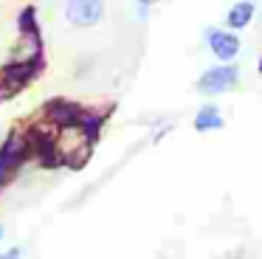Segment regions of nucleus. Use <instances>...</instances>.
I'll return each instance as SVG.
<instances>
[{
	"mask_svg": "<svg viewBox=\"0 0 262 259\" xmlns=\"http://www.w3.org/2000/svg\"><path fill=\"white\" fill-rule=\"evenodd\" d=\"M237 82H239V68L231 65V62H223V65H217V68H209V71L198 79V90L203 96H217V93L231 90Z\"/></svg>",
	"mask_w": 262,
	"mask_h": 259,
	"instance_id": "obj_1",
	"label": "nucleus"
},
{
	"mask_svg": "<svg viewBox=\"0 0 262 259\" xmlns=\"http://www.w3.org/2000/svg\"><path fill=\"white\" fill-rule=\"evenodd\" d=\"M104 14V3L102 0H68L65 6V17H68L74 26H96Z\"/></svg>",
	"mask_w": 262,
	"mask_h": 259,
	"instance_id": "obj_2",
	"label": "nucleus"
},
{
	"mask_svg": "<svg viewBox=\"0 0 262 259\" xmlns=\"http://www.w3.org/2000/svg\"><path fill=\"white\" fill-rule=\"evenodd\" d=\"M206 42H209L211 54L220 62H234L239 54V39L234 31H223V28H209L206 31Z\"/></svg>",
	"mask_w": 262,
	"mask_h": 259,
	"instance_id": "obj_3",
	"label": "nucleus"
},
{
	"mask_svg": "<svg viewBox=\"0 0 262 259\" xmlns=\"http://www.w3.org/2000/svg\"><path fill=\"white\" fill-rule=\"evenodd\" d=\"M254 11H256V6L251 3V0H239V3H234L231 9H228V14H226L228 31H239V28H245L251 20H254Z\"/></svg>",
	"mask_w": 262,
	"mask_h": 259,
	"instance_id": "obj_4",
	"label": "nucleus"
},
{
	"mask_svg": "<svg viewBox=\"0 0 262 259\" xmlns=\"http://www.w3.org/2000/svg\"><path fill=\"white\" fill-rule=\"evenodd\" d=\"M223 127V116L217 110V104H203L194 116V130L198 133H209V130H220Z\"/></svg>",
	"mask_w": 262,
	"mask_h": 259,
	"instance_id": "obj_5",
	"label": "nucleus"
},
{
	"mask_svg": "<svg viewBox=\"0 0 262 259\" xmlns=\"http://www.w3.org/2000/svg\"><path fill=\"white\" fill-rule=\"evenodd\" d=\"M20 253H23L20 248H12L9 253H0V259H20Z\"/></svg>",
	"mask_w": 262,
	"mask_h": 259,
	"instance_id": "obj_6",
	"label": "nucleus"
},
{
	"mask_svg": "<svg viewBox=\"0 0 262 259\" xmlns=\"http://www.w3.org/2000/svg\"><path fill=\"white\" fill-rule=\"evenodd\" d=\"M138 3H141V6H149V3H155V0H138Z\"/></svg>",
	"mask_w": 262,
	"mask_h": 259,
	"instance_id": "obj_7",
	"label": "nucleus"
},
{
	"mask_svg": "<svg viewBox=\"0 0 262 259\" xmlns=\"http://www.w3.org/2000/svg\"><path fill=\"white\" fill-rule=\"evenodd\" d=\"M228 259H239V256H228Z\"/></svg>",
	"mask_w": 262,
	"mask_h": 259,
	"instance_id": "obj_8",
	"label": "nucleus"
},
{
	"mask_svg": "<svg viewBox=\"0 0 262 259\" xmlns=\"http://www.w3.org/2000/svg\"><path fill=\"white\" fill-rule=\"evenodd\" d=\"M0 236H3V228H0Z\"/></svg>",
	"mask_w": 262,
	"mask_h": 259,
	"instance_id": "obj_9",
	"label": "nucleus"
}]
</instances>
